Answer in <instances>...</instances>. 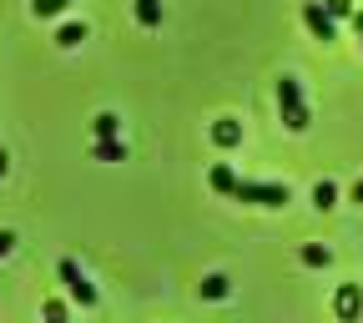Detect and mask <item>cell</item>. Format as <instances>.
<instances>
[{"mask_svg": "<svg viewBox=\"0 0 363 323\" xmlns=\"http://www.w3.org/2000/svg\"><path fill=\"white\" fill-rule=\"evenodd\" d=\"M353 31H358V35H363V11H353Z\"/></svg>", "mask_w": 363, "mask_h": 323, "instance_id": "obj_20", "label": "cell"}, {"mask_svg": "<svg viewBox=\"0 0 363 323\" xmlns=\"http://www.w3.org/2000/svg\"><path fill=\"white\" fill-rule=\"evenodd\" d=\"M56 273H61V283H66V293H71V298H76L81 308H96V298H101V293H96V283H91L86 273L76 268V258H61V268H56Z\"/></svg>", "mask_w": 363, "mask_h": 323, "instance_id": "obj_3", "label": "cell"}, {"mask_svg": "<svg viewBox=\"0 0 363 323\" xmlns=\"http://www.w3.org/2000/svg\"><path fill=\"white\" fill-rule=\"evenodd\" d=\"M278 111H283V126L288 131H308V102H303L298 76H283L278 81Z\"/></svg>", "mask_w": 363, "mask_h": 323, "instance_id": "obj_1", "label": "cell"}, {"mask_svg": "<svg viewBox=\"0 0 363 323\" xmlns=\"http://www.w3.org/2000/svg\"><path fill=\"white\" fill-rule=\"evenodd\" d=\"M348 197H353V202H358V207H363V177H358V182H353V192H348Z\"/></svg>", "mask_w": 363, "mask_h": 323, "instance_id": "obj_19", "label": "cell"}, {"mask_svg": "<svg viewBox=\"0 0 363 323\" xmlns=\"http://www.w3.org/2000/svg\"><path fill=\"white\" fill-rule=\"evenodd\" d=\"M323 11H328L333 21H343V16H353V0H323Z\"/></svg>", "mask_w": 363, "mask_h": 323, "instance_id": "obj_17", "label": "cell"}, {"mask_svg": "<svg viewBox=\"0 0 363 323\" xmlns=\"http://www.w3.org/2000/svg\"><path fill=\"white\" fill-rule=\"evenodd\" d=\"M91 157L96 162H126V142L121 136H96V142H91Z\"/></svg>", "mask_w": 363, "mask_h": 323, "instance_id": "obj_6", "label": "cell"}, {"mask_svg": "<svg viewBox=\"0 0 363 323\" xmlns=\"http://www.w3.org/2000/svg\"><path fill=\"white\" fill-rule=\"evenodd\" d=\"M91 126H96V136H121V116H116V111H101Z\"/></svg>", "mask_w": 363, "mask_h": 323, "instance_id": "obj_14", "label": "cell"}, {"mask_svg": "<svg viewBox=\"0 0 363 323\" xmlns=\"http://www.w3.org/2000/svg\"><path fill=\"white\" fill-rule=\"evenodd\" d=\"M207 182H212V192H222V197H233V192H238V172L227 167V162H217Z\"/></svg>", "mask_w": 363, "mask_h": 323, "instance_id": "obj_8", "label": "cell"}, {"mask_svg": "<svg viewBox=\"0 0 363 323\" xmlns=\"http://www.w3.org/2000/svg\"><path fill=\"white\" fill-rule=\"evenodd\" d=\"M11 248H16V233H0V258H6Z\"/></svg>", "mask_w": 363, "mask_h": 323, "instance_id": "obj_18", "label": "cell"}, {"mask_svg": "<svg viewBox=\"0 0 363 323\" xmlns=\"http://www.w3.org/2000/svg\"><path fill=\"white\" fill-rule=\"evenodd\" d=\"M212 142H217V147H238V142H242V121L222 116V121L212 126Z\"/></svg>", "mask_w": 363, "mask_h": 323, "instance_id": "obj_7", "label": "cell"}, {"mask_svg": "<svg viewBox=\"0 0 363 323\" xmlns=\"http://www.w3.org/2000/svg\"><path fill=\"white\" fill-rule=\"evenodd\" d=\"M333 313H338L343 323L363 318V288H358V283H343V288H338V298H333Z\"/></svg>", "mask_w": 363, "mask_h": 323, "instance_id": "obj_5", "label": "cell"}, {"mask_svg": "<svg viewBox=\"0 0 363 323\" xmlns=\"http://www.w3.org/2000/svg\"><path fill=\"white\" fill-rule=\"evenodd\" d=\"M313 207H338V187H333V182H313Z\"/></svg>", "mask_w": 363, "mask_h": 323, "instance_id": "obj_11", "label": "cell"}, {"mask_svg": "<svg viewBox=\"0 0 363 323\" xmlns=\"http://www.w3.org/2000/svg\"><path fill=\"white\" fill-rule=\"evenodd\" d=\"M71 6V0H30V11H35V21H56L61 11Z\"/></svg>", "mask_w": 363, "mask_h": 323, "instance_id": "obj_13", "label": "cell"}, {"mask_svg": "<svg viewBox=\"0 0 363 323\" xmlns=\"http://www.w3.org/2000/svg\"><path fill=\"white\" fill-rule=\"evenodd\" d=\"M238 202H252V207H288V182H242L238 177Z\"/></svg>", "mask_w": 363, "mask_h": 323, "instance_id": "obj_2", "label": "cell"}, {"mask_svg": "<svg viewBox=\"0 0 363 323\" xmlns=\"http://www.w3.org/2000/svg\"><path fill=\"white\" fill-rule=\"evenodd\" d=\"M40 313H45V323H66V303H61V298H45Z\"/></svg>", "mask_w": 363, "mask_h": 323, "instance_id": "obj_16", "label": "cell"}, {"mask_svg": "<svg viewBox=\"0 0 363 323\" xmlns=\"http://www.w3.org/2000/svg\"><path fill=\"white\" fill-rule=\"evenodd\" d=\"M136 21H142L147 31L162 26V0H136Z\"/></svg>", "mask_w": 363, "mask_h": 323, "instance_id": "obj_12", "label": "cell"}, {"mask_svg": "<svg viewBox=\"0 0 363 323\" xmlns=\"http://www.w3.org/2000/svg\"><path fill=\"white\" fill-rule=\"evenodd\" d=\"M6 172H11V157H6V152H0V177H6Z\"/></svg>", "mask_w": 363, "mask_h": 323, "instance_id": "obj_21", "label": "cell"}, {"mask_svg": "<svg viewBox=\"0 0 363 323\" xmlns=\"http://www.w3.org/2000/svg\"><path fill=\"white\" fill-rule=\"evenodd\" d=\"M86 40V26L81 21H66L61 31H56V45H61V51H71V45H81Z\"/></svg>", "mask_w": 363, "mask_h": 323, "instance_id": "obj_9", "label": "cell"}, {"mask_svg": "<svg viewBox=\"0 0 363 323\" xmlns=\"http://www.w3.org/2000/svg\"><path fill=\"white\" fill-rule=\"evenodd\" d=\"M303 263H308V268H328L333 253H328V248H318V243H308V248H303Z\"/></svg>", "mask_w": 363, "mask_h": 323, "instance_id": "obj_15", "label": "cell"}, {"mask_svg": "<svg viewBox=\"0 0 363 323\" xmlns=\"http://www.w3.org/2000/svg\"><path fill=\"white\" fill-rule=\"evenodd\" d=\"M227 293H233V283H227L222 273H207V278H202V298H212V303H217V298H227Z\"/></svg>", "mask_w": 363, "mask_h": 323, "instance_id": "obj_10", "label": "cell"}, {"mask_svg": "<svg viewBox=\"0 0 363 323\" xmlns=\"http://www.w3.org/2000/svg\"><path fill=\"white\" fill-rule=\"evenodd\" d=\"M303 26H308L313 40H338V21L318 6V0H308V6H303Z\"/></svg>", "mask_w": 363, "mask_h": 323, "instance_id": "obj_4", "label": "cell"}]
</instances>
